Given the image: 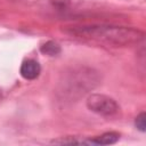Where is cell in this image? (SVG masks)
I'll return each mask as SVG.
<instances>
[{"label": "cell", "instance_id": "cell-1", "mask_svg": "<svg viewBox=\"0 0 146 146\" xmlns=\"http://www.w3.org/2000/svg\"><path fill=\"white\" fill-rule=\"evenodd\" d=\"M70 33L79 38L113 46H129L138 43L144 39V32L132 27L122 26H73L70 29Z\"/></svg>", "mask_w": 146, "mask_h": 146}, {"label": "cell", "instance_id": "cell-2", "mask_svg": "<svg viewBox=\"0 0 146 146\" xmlns=\"http://www.w3.org/2000/svg\"><path fill=\"white\" fill-rule=\"evenodd\" d=\"M87 106L92 112L104 116H112L119 112V105L114 99L99 94L89 96L87 99Z\"/></svg>", "mask_w": 146, "mask_h": 146}, {"label": "cell", "instance_id": "cell-3", "mask_svg": "<svg viewBox=\"0 0 146 146\" xmlns=\"http://www.w3.org/2000/svg\"><path fill=\"white\" fill-rule=\"evenodd\" d=\"M40 71H41V67L39 63L33 59H27L23 62L21 66V75L26 80H33L38 78V75L40 74Z\"/></svg>", "mask_w": 146, "mask_h": 146}, {"label": "cell", "instance_id": "cell-4", "mask_svg": "<svg viewBox=\"0 0 146 146\" xmlns=\"http://www.w3.org/2000/svg\"><path fill=\"white\" fill-rule=\"evenodd\" d=\"M119 138H120V136L116 132H106V133H104V135H102L99 137H96L95 139L90 140L89 143L97 144V145H99V144L100 145H108V144L116 143L119 140Z\"/></svg>", "mask_w": 146, "mask_h": 146}, {"label": "cell", "instance_id": "cell-5", "mask_svg": "<svg viewBox=\"0 0 146 146\" xmlns=\"http://www.w3.org/2000/svg\"><path fill=\"white\" fill-rule=\"evenodd\" d=\"M41 51L46 55H49V56H55L57 55L59 51H60V48L57 43L52 42V41H49L47 43H44L42 47H41Z\"/></svg>", "mask_w": 146, "mask_h": 146}, {"label": "cell", "instance_id": "cell-6", "mask_svg": "<svg viewBox=\"0 0 146 146\" xmlns=\"http://www.w3.org/2000/svg\"><path fill=\"white\" fill-rule=\"evenodd\" d=\"M136 127L140 131H145L146 130V114L145 113H140L136 117Z\"/></svg>", "mask_w": 146, "mask_h": 146}]
</instances>
